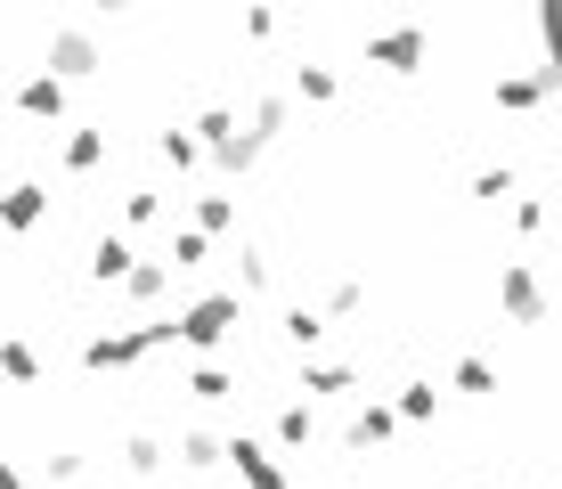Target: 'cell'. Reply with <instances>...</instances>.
<instances>
[{
  "instance_id": "obj_2",
  "label": "cell",
  "mask_w": 562,
  "mask_h": 489,
  "mask_svg": "<svg viewBox=\"0 0 562 489\" xmlns=\"http://www.w3.org/2000/svg\"><path fill=\"white\" fill-rule=\"evenodd\" d=\"M506 302L521 310V319H538V286H530V269H506Z\"/></svg>"
},
{
  "instance_id": "obj_3",
  "label": "cell",
  "mask_w": 562,
  "mask_h": 489,
  "mask_svg": "<svg viewBox=\"0 0 562 489\" xmlns=\"http://www.w3.org/2000/svg\"><path fill=\"white\" fill-rule=\"evenodd\" d=\"M0 212H9V221H16V229H33V221H42V188H16V196H9V204H0Z\"/></svg>"
},
{
  "instance_id": "obj_1",
  "label": "cell",
  "mask_w": 562,
  "mask_h": 489,
  "mask_svg": "<svg viewBox=\"0 0 562 489\" xmlns=\"http://www.w3.org/2000/svg\"><path fill=\"white\" fill-rule=\"evenodd\" d=\"M221 326H228V302H196V310H188V319H180V335L212 343V335H221Z\"/></svg>"
}]
</instances>
